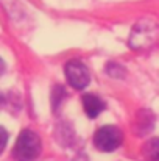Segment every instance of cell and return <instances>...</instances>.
<instances>
[{"label":"cell","instance_id":"cell-1","mask_svg":"<svg viewBox=\"0 0 159 161\" xmlns=\"http://www.w3.org/2000/svg\"><path fill=\"white\" fill-rule=\"evenodd\" d=\"M41 139L38 133L31 130H24L13 149V157L16 161H33L41 153Z\"/></svg>","mask_w":159,"mask_h":161},{"label":"cell","instance_id":"cell-2","mask_svg":"<svg viewBox=\"0 0 159 161\" xmlns=\"http://www.w3.org/2000/svg\"><path fill=\"white\" fill-rule=\"evenodd\" d=\"M123 141V133L114 127V125H105L100 130H97L94 136V146L102 152H114L117 147H120Z\"/></svg>","mask_w":159,"mask_h":161},{"label":"cell","instance_id":"cell-3","mask_svg":"<svg viewBox=\"0 0 159 161\" xmlns=\"http://www.w3.org/2000/svg\"><path fill=\"white\" fill-rule=\"evenodd\" d=\"M66 78L69 81V85H72V88L75 89H84L89 81H91V74L89 69L86 67L84 63L78 61V59H72L66 64Z\"/></svg>","mask_w":159,"mask_h":161},{"label":"cell","instance_id":"cell-4","mask_svg":"<svg viewBox=\"0 0 159 161\" xmlns=\"http://www.w3.org/2000/svg\"><path fill=\"white\" fill-rule=\"evenodd\" d=\"M81 103H83L84 113H86L87 117H91V119L97 117L106 107L105 102H103L98 96H94V94H84L83 99H81Z\"/></svg>","mask_w":159,"mask_h":161},{"label":"cell","instance_id":"cell-5","mask_svg":"<svg viewBox=\"0 0 159 161\" xmlns=\"http://www.w3.org/2000/svg\"><path fill=\"white\" fill-rule=\"evenodd\" d=\"M158 146H159V142L156 138L151 139L150 142H147V144L144 146V155H145V158L148 161H158V157H159Z\"/></svg>","mask_w":159,"mask_h":161},{"label":"cell","instance_id":"cell-6","mask_svg":"<svg viewBox=\"0 0 159 161\" xmlns=\"http://www.w3.org/2000/svg\"><path fill=\"white\" fill-rule=\"evenodd\" d=\"M6 142H8V131L3 127H0V153L5 150Z\"/></svg>","mask_w":159,"mask_h":161},{"label":"cell","instance_id":"cell-7","mask_svg":"<svg viewBox=\"0 0 159 161\" xmlns=\"http://www.w3.org/2000/svg\"><path fill=\"white\" fill-rule=\"evenodd\" d=\"M5 69H6V66H5V61L0 58V77L3 75V72H5Z\"/></svg>","mask_w":159,"mask_h":161},{"label":"cell","instance_id":"cell-8","mask_svg":"<svg viewBox=\"0 0 159 161\" xmlns=\"http://www.w3.org/2000/svg\"><path fill=\"white\" fill-rule=\"evenodd\" d=\"M3 103H5V97H3V94L0 92V108L3 107Z\"/></svg>","mask_w":159,"mask_h":161}]
</instances>
